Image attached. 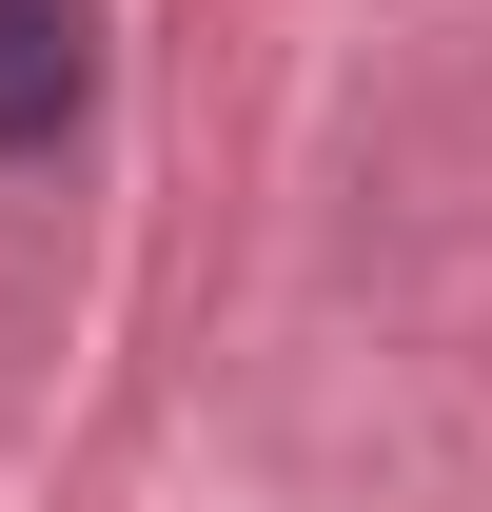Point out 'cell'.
<instances>
[{
    "instance_id": "cell-1",
    "label": "cell",
    "mask_w": 492,
    "mask_h": 512,
    "mask_svg": "<svg viewBox=\"0 0 492 512\" xmlns=\"http://www.w3.org/2000/svg\"><path fill=\"white\" fill-rule=\"evenodd\" d=\"M79 99H99V40H79V0H0V158L79 138Z\"/></svg>"
}]
</instances>
